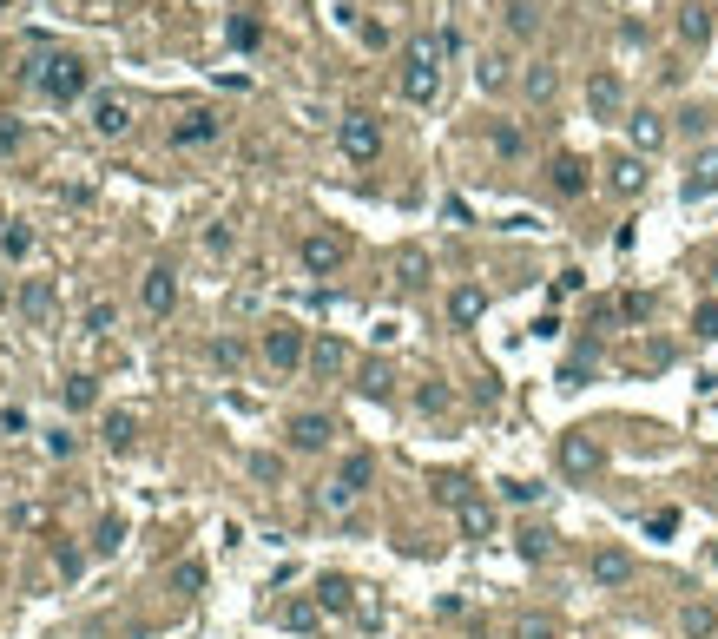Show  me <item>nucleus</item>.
Segmentation results:
<instances>
[{"label":"nucleus","mask_w":718,"mask_h":639,"mask_svg":"<svg viewBox=\"0 0 718 639\" xmlns=\"http://www.w3.org/2000/svg\"><path fill=\"white\" fill-rule=\"evenodd\" d=\"M455 47L448 33H415L409 53H402V99L409 106H429L435 93H442V53Z\"/></svg>","instance_id":"1"},{"label":"nucleus","mask_w":718,"mask_h":639,"mask_svg":"<svg viewBox=\"0 0 718 639\" xmlns=\"http://www.w3.org/2000/svg\"><path fill=\"white\" fill-rule=\"evenodd\" d=\"M33 86H40V93L47 99H80L86 93V66L73 60V53H53V60H40V73H33Z\"/></svg>","instance_id":"2"},{"label":"nucleus","mask_w":718,"mask_h":639,"mask_svg":"<svg viewBox=\"0 0 718 639\" xmlns=\"http://www.w3.org/2000/svg\"><path fill=\"white\" fill-rule=\"evenodd\" d=\"M336 145H343V159L369 165L383 152V126H376V112H343V126H336Z\"/></svg>","instance_id":"3"},{"label":"nucleus","mask_w":718,"mask_h":639,"mask_svg":"<svg viewBox=\"0 0 718 639\" xmlns=\"http://www.w3.org/2000/svg\"><path fill=\"white\" fill-rule=\"evenodd\" d=\"M264 363H271L277 376H290L297 363H310L304 330H297V323H271V330H264Z\"/></svg>","instance_id":"4"},{"label":"nucleus","mask_w":718,"mask_h":639,"mask_svg":"<svg viewBox=\"0 0 718 639\" xmlns=\"http://www.w3.org/2000/svg\"><path fill=\"white\" fill-rule=\"evenodd\" d=\"M600 462H607V455H600V442H593L587 429H574V435H560V468H567V475H574V481L600 475Z\"/></svg>","instance_id":"5"},{"label":"nucleus","mask_w":718,"mask_h":639,"mask_svg":"<svg viewBox=\"0 0 718 639\" xmlns=\"http://www.w3.org/2000/svg\"><path fill=\"white\" fill-rule=\"evenodd\" d=\"M343 257H350V238H343V231H310V238H304V264L317 277H330Z\"/></svg>","instance_id":"6"},{"label":"nucleus","mask_w":718,"mask_h":639,"mask_svg":"<svg viewBox=\"0 0 718 639\" xmlns=\"http://www.w3.org/2000/svg\"><path fill=\"white\" fill-rule=\"evenodd\" d=\"M139 297H145V310H152V317H172V304H178V271H172V264H152V271H145V284H139Z\"/></svg>","instance_id":"7"},{"label":"nucleus","mask_w":718,"mask_h":639,"mask_svg":"<svg viewBox=\"0 0 718 639\" xmlns=\"http://www.w3.org/2000/svg\"><path fill=\"white\" fill-rule=\"evenodd\" d=\"M659 145H666V119H659V112H626V152L653 159Z\"/></svg>","instance_id":"8"},{"label":"nucleus","mask_w":718,"mask_h":639,"mask_svg":"<svg viewBox=\"0 0 718 639\" xmlns=\"http://www.w3.org/2000/svg\"><path fill=\"white\" fill-rule=\"evenodd\" d=\"M600 172H607V185H613L620 198H639V192H646V159H639V152H613Z\"/></svg>","instance_id":"9"},{"label":"nucleus","mask_w":718,"mask_h":639,"mask_svg":"<svg viewBox=\"0 0 718 639\" xmlns=\"http://www.w3.org/2000/svg\"><path fill=\"white\" fill-rule=\"evenodd\" d=\"M455 521H462V534H468V541H495V501H488V495H475V488L462 495Z\"/></svg>","instance_id":"10"},{"label":"nucleus","mask_w":718,"mask_h":639,"mask_svg":"<svg viewBox=\"0 0 718 639\" xmlns=\"http://www.w3.org/2000/svg\"><path fill=\"white\" fill-rule=\"evenodd\" d=\"M587 574L600 580V587H626V580H633V554H626V547H600V554L587 560Z\"/></svg>","instance_id":"11"},{"label":"nucleus","mask_w":718,"mask_h":639,"mask_svg":"<svg viewBox=\"0 0 718 639\" xmlns=\"http://www.w3.org/2000/svg\"><path fill=\"white\" fill-rule=\"evenodd\" d=\"M93 132H99V139H126V132H132V106H126V99H93Z\"/></svg>","instance_id":"12"},{"label":"nucleus","mask_w":718,"mask_h":639,"mask_svg":"<svg viewBox=\"0 0 718 639\" xmlns=\"http://www.w3.org/2000/svg\"><path fill=\"white\" fill-rule=\"evenodd\" d=\"M679 192H686V198H712L718 192V145H705L699 159L686 165V185H679Z\"/></svg>","instance_id":"13"},{"label":"nucleus","mask_w":718,"mask_h":639,"mask_svg":"<svg viewBox=\"0 0 718 639\" xmlns=\"http://www.w3.org/2000/svg\"><path fill=\"white\" fill-rule=\"evenodd\" d=\"M620 73H593L587 80V106H593V119H620Z\"/></svg>","instance_id":"14"},{"label":"nucleus","mask_w":718,"mask_h":639,"mask_svg":"<svg viewBox=\"0 0 718 639\" xmlns=\"http://www.w3.org/2000/svg\"><path fill=\"white\" fill-rule=\"evenodd\" d=\"M53 304H60V297H53L47 277H27V284H20V317L27 323H53Z\"/></svg>","instance_id":"15"},{"label":"nucleus","mask_w":718,"mask_h":639,"mask_svg":"<svg viewBox=\"0 0 718 639\" xmlns=\"http://www.w3.org/2000/svg\"><path fill=\"white\" fill-rule=\"evenodd\" d=\"M448 317L462 323V330H468V323H481V317H488V290H481V284H455V290H448Z\"/></svg>","instance_id":"16"},{"label":"nucleus","mask_w":718,"mask_h":639,"mask_svg":"<svg viewBox=\"0 0 718 639\" xmlns=\"http://www.w3.org/2000/svg\"><path fill=\"white\" fill-rule=\"evenodd\" d=\"M330 435H336V422L330 416H290V448H330Z\"/></svg>","instance_id":"17"},{"label":"nucleus","mask_w":718,"mask_h":639,"mask_svg":"<svg viewBox=\"0 0 718 639\" xmlns=\"http://www.w3.org/2000/svg\"><path fill=\"white\" fill-rule=\"evenodd\" d=\"M429 271H435V264H429L422 244H402V251H396V284L402 290H422V284H429Z\"/></svg>","instance_id":"18"},{"label":"nucleus","mask_w":718,"mask_h":639,"mask_svg":"<svg viewBox=\"0 0 718 639\" xmlns=\"http://www.w3.org/2000/svg\"><path fill=\"white\" fill-rule=\"evenodd\" d=\"M356 593H363L356 580H343V574H323V580H317V607H323V613H350V607H356Z\"/></svg>","instance_id":"19"},{"label":"nucleus","mask_w":718,"mask_h":639,"mask_svg":"<svg viewBox=\"0 0 718 639\" xmlns=\"http://www.w3.org/2000/svg\"><path fill=\"white\" fill-rule=\"evenodd\" d=\"M99 442H106L112 455H126V448L139 442V416H126V409H112V416H106V429H99Z\"/></svg>","instance_id":"20"},{"label":"nucleus","mask_w":718,"mask_h":639,"mask_svg":"<svg viewBox=\"0 0 718 639\" xmlns=\"http://www.w3.org/2000/svg\"><path fill=\"white\" fill-rule=\"evenodd\" d=\"M277 620H284L290 633H317V626H323V607L297 593V600H284V607H277Z\"/></svg>","instance_id":"21"},{"label":"nucleus","mask_w":718,"mask_h":639,"mask_svg":"<svg viewBox=\"0 0 718 639\" xmlns=\"http://www.w3.org/2000/svg\"><path fill=\"white\" fill-rule=\"evenodd\" d=\"M356 389H363V396H376V402H383L389 389H396V369H389L383 356H369V363L356 369Z\"/></svg>","instance_id":"22"},{"label":"nucleus","mask_w":718,"mask_h":639,"mask_svg":"<svg viewBox=\"0 0 718 639\" xmlns=\"http://www.w3.org/2000/svg\"><path fill=\"white\" fill-rule=\"evenodd\" d=\"M554 192H560V198H580V192H587V165H580L574 152H560V159H554Z\"/></svg>","instance_id":"23"},{"label":"nucleus","mask_w":718,"mask_h":639,"mask_svg":"<svg viewBox=\"0 0 718 639\" xmlns=\"http://www.w3.org/2000/svg\"><path fill=\"white\" fill-rule=\"evenodd\" d=\"M310 369H317V376H336V369H350V350H343L336 336H317V343H310Z\"/></svg>","instance_id":"24"},{"label":"nucleus","mask_w":718,"mask_h":639,"mask_svg":"<svg viewBox=\"0 0 718 639\" xmlns=\"http://www.w3.org/2000/svg\"><path fill=\"white\" fill-rule=\"evenodd\" d=\"M679 633H686V639H712V633H718V607H705V600H692V607L679 613Z\"/></svg>","instance_id":"25"},{"label":"nucleus","mask_w":718,"mask_h":639,"mask_svg":"<svg viewBox=\"0 0 718 639\" xmlns=\"http://www.w3.org/2000/svg\"><path fill=\"white\" fill-rule=\"evenodd\" d=\"M369 475H376V462H369V455H350V462L336 468V488H343V495H363Z\"/></svg>","instance_id":"26"},{"label":"nucleus","mask_w":718,"mask_h":639,"mask_svg":"<svg viewBox=\"0 0 718 639\" xmlns=\"http://www.w3.org/2000/svg\"><path fill=\"white\" fill-rule=\"evenodd\" d=\"M172 139H178V145H205V139H218V119H211V112H192Z\"/></svg>","instance_id":"27"},{"label":"nucleus","mask_w":718,"mask_h":639,"mask_svg":"<svg viewBox=\"0 0 718 639\" xmlns=\"http://www.w3.org/2000/svg\"><path fill=\"white\" fill-rule=\"evenodd\" d=\"M705 33H712V14H705V7H679V40H686V47H699Z\"/></svg>","instance_id":"28"},{"label":"nucleus","mask_w":718,"mask_h":639,"mask_svg":"<svg viewBox=\"0 0 718 639\" xmlns=\"http://www.w3.org/2000/svg\"><path fill=\"white\" fill-rule=\"evenodd\" d=\"M521 93L534 99V106H541V99H554V66H527V73H521Z\"/></svg>","instance_id":"29"},{"label":"nucleus","mask_w":718,"mask_h":639,"mask_svg":"<svg viewBox=\"0 0 718 639\" xmlns=\"http://www.w3.org/2000/svg\"><path fill=\"white\" fill-rule=\"evenodd\" d=\"M99 402V376H66V409H93Z\"/></svg>","instance_id":"30"},{"label":"nucleus","mask_w":718,"mask_h":639,"mask_svg":"<svg viewBox=\"0 0 718 639\" xmlns=\"http://www.w3.org/2000/svg\"><path fill=\"white\" fill-rule=\"evenodd\" d=\"M205 251H211V257H231V251H238V231H231L224 218H218V224H205Z\"/></svg>","instance_id":"31"},{"label":"nucleus","mask_w":718,"mask_h":639,"mask_svg":"<svg viewBox=\"0 0 718 639\" xmlns=\"http://www.w3.org/2000/svg\"><path fill=\"white\" fill-rule=\"evenodd\" d=\"M119 541H126V521H119V514H106V521L93 528V554H112Z\"/></svg>","instance_id":"32"},{"label":"nucleus","mask_w":718,"mask_h":639,"mask_svg":"<svg viewBox=\"0 0 718 639\" xmlns=\"http://www.w3.org/2000/svg\"><path fill=\"white\" fill-rule=\"evenodd\" d=\"M86 330H93V336H112V330H119V310H112L106 297H99V304H86Z\"/></svg>","instance_id":"33"},{"label":"nucleus","mask_w":718,"mask_h":639,"mask_svg":"<svg viewBox=\"0 0 718 639\" xmlns=\"http://www.w3.org/2000/svg\"><path fill=\"white\" fill-rule=\"evenodd\" d=\"M475 80L488 86V93H501V86H508V60H501V53H488V60L475 66Z\"/></svg>","instance_id":"34"},{"label":"nucleus","mask_w":718,"mask_h":639,"mask_svg":"<svg viewBox=\"0 0 718 639\" xmlns=\"http://www.w3.org/2000/svg\"><path fill=\"white\" fill-rule=\"evenodd\" d=\"M211 363H218V369H238V363H244V343H238V336H218V343H211Z\"/></svg>","instance_id":"35"},{"label":"nucleus","mask_w":718,"mask_h":639,"mask_svg":"<svg viewBox=\"0 0 718 639\" xmlns=\"http://www.w3.org/2000/svg\"><path fill=\"white\" fill-rule=\"evenodd\" d=\"M415 409H422V416H442V409H448V389H442V383H422V389H415Z\"/></svg>","instance_id":"36"},{"label":"nucleus","mask_w":718,"mask_h":639,"mask_svg":"<svg viewBox=\"0 0 718 639\" xmlns=\"http://www.w3.org/2000/svg\"><path fill=\"white\" fill-rule=\"evenodd\" d=\"M514 639H554V626H547V613H521V620H514Z\"/></svg>","instance_id":"37"},{"label":"nucleus","mask_w":718,"mask_h":639,"mask_svg":"<svg viewBox=\"0 0 718 639\" xmlns=\"http://www.w3.org/2000/svg\"><path fill=\"white\" fill-rule=\"evenodd\" d=\"M172 587H178V593H198V587H205V567H198V560H185V567L172 574Z\"/></svg>","instance_id":"38"},{"label":"nucleus","mask_w":718,"mask_h":639,"mask_svg":"<svg viewBox=\"0 0 718 639\" xmlns=\"http://www.w3.org/2000/svg\"><path fill=\"white\" fill-rule=\"evenodd\" d=\"M0 244H7V257H27L33 251V231H27V224H14V231H0Z\"/></svg>","instance_id":"39"},{"label":"nucleus","mask_w":718,"mask_h":639,"mask_svg":"<svg viewBox=\"0 0 718 639\" xmlns=\"http://www.w3.org/2000/svg\"><path fill=\"white\" fill-rule=\"evenodd\" d=\"M73 448H80V435H73V429H53V435H47V455H53V462H66Z\"/></svg>","instance_id":"40"},{"label":"nucleus","mask_w":718,"mask_h":639,"mask_svg":"<svg viewBox=\"0 0 718 639\" xmlns=\"http://www.w3.org/2000/svg\"><path fill=\"white\" fill-rule=\"evenodd\" d=\"M547 547H554V541H547L541 528H527V534H521V560H547Z\"/></svg>","instance_id":"41"},{"label":"nucleus","mask_w":718,"mask_h":639,"mask_svg":"<svg viewBox=\"0 0 718 639\" xmlns=\"http://www.w3.org/2000/svg\"><path fill=\"white\" fill-rule=\"evenodd\" d=\"M672 528H679V514H672V508H659V514H653V521H646V534H653V541H666V534H672Z\"/></svg>","instance_id":"42"},{"label":"nucleus","mask_w":718,"mask_h":639,"mask_svg":"<svg viewBox=\"0 0 718 639\" xmlns=\"http://www.w3.org/2000/svg\"><path fill=\"white\" fill-rule=\"evenodd\" d=\"M251 475L257 481H277V475H284V462H277V455H251Z\"/></svg>","instance_id":"43"},{"label":"nucleus","mask_w":718,"mask_h":639,"mask_svg":"<svg viewBox=\"0 0 718 639\" xmlns=\"http://www.w3.org/2000/svg\"><path fill=\"white\" fill-rule=\"evenodd\" d=\"M692 330H699V336H718V304H699V317H692Z\"/></svg>","instance_id":"44"},{"label":"nucleus","mask_w":718,"mask_h":639,"mask_svg":"<svg viewBox=\"0 0 718 639\" xmlns=\"http://www.w3.org/2000/svg\"><path fill=\"white\" fill-rule=\"evenodd\" d=\"M679 126H686V132H705V126H712V112H705V106H686V112H679Z\"/></svg>","instance_id":"45"},{"label":"nucleus","mask_w":718,"mask_h":639,"mask_svg":"<svg viewBox=\"0 0 718 639\" xmlns=\"http://www.w3.org/2000/svg\"><path fill=\"white\" fill-rule=\"evenodd\" d=\"M27 429V409H0V435H20Z\"/></svg>","instance_id":"46"},{"label":"nucleus","mask_w":718,"mask_h":639,"mask_svg":"<svg viewBox=\"0 0 718 639\" xmlns=\"http://www.w3.org/2000/svg\"><path fill=\"white\" fill-rule=\"evenodd\" d=\"M508 27L514 33H534V7H508Z\"/></svg>","instance_id":"47"},{"label":"nucleus","mask_w":718,"mask_h":639,"mask_svg":"<svg viewBox=\"0 0 718 639\" xmlns=\"http://www.w3.org/2000/svg\"><path fill=\"white\" fill-rule=\"evenodd\" d=\"M712 567H718V541H712Z\"/></svg>","instance_id":"48"},{"label":"nucleus","mask_w":718,"mask_h":639,"mask_svg":"<svg viewBox=\"0 0 718 639\" xmlns=\"http://www.w3.org/2000/svg\"><path fill=\"white\" fill-rule=\"evenodd\" d=\"M0 297H7V284H0Z\"/></svg>","instance_id":"49"},{"label":"nucleus","mask_w":718,"mask_h":639,"mask_svg":"<svg viewBox=\"0 0 718 639\" xmlns=\"http://www.w3.org/2000/svg\"><path fill=\"white\" fill-rule=\"evenodd\" d=\"M0 231H7V224H0Z\"/></svg>","instance_id":"50"},{"label":"nucleus","mask_w":718,"mask_h":639,"mask_svg":"<svg viewBox=\"0 0 718 639\" xmlns=\"http://www.w3.org/2000/svg\"><path fill=\"white\" fill-rule=\"evenodd\" d=\"M0 7H7V0H0Z\"/></svg>","instance_id":"51"}]
</instances>
